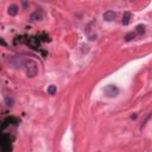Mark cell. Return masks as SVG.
I'll list each match as a JSON object with an SVG mask.
<instances>
[{
	"label": "cell",
	"instance_id": "cell-10",
	"mask_svg": "<svg viewBox=\"0 0 152 152\" xmlns=\"http://www.w3.org/2000/svg\"><path fill=\"white\" fill-rule=\"evenodd\" d=\"M56 91H57L56 86H53V84L49 86V88H48V94H50V95H55V94H56Z\"/></svg>",
	"mask_w": 152,
	"mask_h": 152
},
{
	"label": "cell",
	"instance_id": "cell-8",
	"mask_svg": "<svg viewBox=\"0 0 152 152\" xmlns=\"http://www.w3.org/2000/svg\"><path fill=\"white\" fill-rule=\"evenodd\" d=\"M18 11H19V8H18L17 5H11V6L8 7V14H10V15H15V14L18 13Z\"/></svg>",
	"mask_w": 152,
	"mask_h": 152
},
{
	"label": "cell",
	"instance_id": "cell-9",
	"mask_svg": "<svg viewBox=\"0 0 152 152\" xmlns=\"http://www.w3.org/2000/svg\"><path fill=\"white\" fill-rule=\"evenodd\" d=\"M135 33L137 34H142V33H145V26L144 25H138L137 27H135Z\"/></svg>",
	"mask_w": 152,
	"mask_h": 152
},
{
	"label": "cell",
	"instance_id": "cell-12",
	"mask_svg": "<svg viewBox=\"0 0 152 152\" xmlns=\"http://www.w3.org/2000/svg\"><path fill=\"white\" fill-rule=\"evenodd\" d=\"M5 100H6V103H7L8 106H12V104H13V99H12V97L8 99V96H6Z\"/></svg>",
	"mask_w": 152,
	"mask_h": 152
},
{
	"label": "cell",
	"instance_id": "cell-3",
	"mask_svg": "<svg viewBox=\"0 0 152 152\" xmlns=\"http://www.w3.org/2000/svg\"><path fill=\"white\" fill-rule=\"evenodd\" d=\"M103 91H104V94H106L108 97H114V96H116V95L119 94V89H118V87L114 86V84H108V86L103 89Z\"/></svg>",
	"mask_w": 152,
	"mask_h": 152
},
{
	"label": "cell",
	"instance_id": "cell-6",
	"mask_svg": "<svg viewBox=\"0 0 152 152\" xmlns=\"http://www.w3.org/2000/svg\"><path fill=\"white\" fill-rule=\"evenodd\" d=\"M42 19H43V12H42L40 10L36 11V12L31 15V20H32V21H37V20H42Z\"/></svg>",
	"mask_w": 152,
	"mask_h": 152
},
{
	"label": "cell",
	"instance_id": "cell-11",
	"mask_svg": "<svg viewBox=\"0 0 152 152\" xmlns=\"http://www.w3.org/2000/svg\"><path fill=\"white\" fill-rule=\"evenodd\" d=\"M134 37H135V33H133V32H132V33H129V34H127V36H126V42H128V40L133 39Z\"/></svg>",
	"mask_w": 152,
	"mask_h": 152
},
{
	"label": "cell",
	"instance_id": "cell-2",
	"mask_svg": "<svg viewBox=\"0 0 152 152\" xmlns=\"http://www.w3.org/2000/svg\"><path fill=\"white\" fill-rule=\"evenodd\" d=\"M12 151V139L8 134H2L1 137V152H11Z\"/></svg>",
	"mask_w": 152,
	"mask_h": 152
},
{
	"label": "cell",
	"instance_id": "cell-1",
	"mask_svg": "<svg viewBox=\"0 0 152 152\" xmlns=\"http://www.w3.org/2000/svg\"><path fill=\"white\" fill-rule=\"evenodd\" d=\"M21 65L25 69V72L28 77H33L37 75L38 72V63L33 59H26L24 61V63H21Z\"/></svg>",
	"mask_w": 152,
	"mask_h": 152
},
{
	"label": "cell",
	"instance_id": "cell-5",
	"mask_svg": "<svg viewBox=\"0 0 152 152\" xmlns=\"http://www.w3.org/2000/svg\"><path fill=\"white\" fill-rule=\"evenodd\" d=\"M115 17H116V14L113 11H107V12L103 13V19L106 21H112V20L115 19Z\"/></svg>",
	"mask_w": 152,
	"mask_h": 152
},
{
	"label": "cell",
	"instance_id": "cell-7",
	"mask_svg": "<svg viewBox=\"0 0 152 152\" xmlns=\"http://www.w3.org/2000/svg\"><path fill=\"white\" fill-rule=\"evenodd\" d=\"M131 17H132V14L129 12H125L124 15H122V24L124 25H128L129 21H131Z\"/></svg>",
	"mask_w": 152,
	"mask_h": 152
},
{
	"label": "cell",
	"instance_id": "cell-4",
	"mask_svg": "<svg viewBox=\"0 0 152 152\" xmlns=\"http://www.w3.org/2000/svg\"><path fill=\"white\" fill-rule=\"evenodd\" d=\"M20 121L17 119V118H13V116H10V118H6L4 120V125H2V128L7 127L8 125H18Z\"/></svg>",
	"mask_w": 152,
	"mask_h": 152
}]
</instances>
